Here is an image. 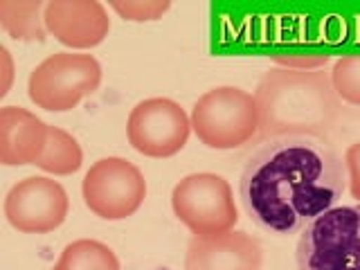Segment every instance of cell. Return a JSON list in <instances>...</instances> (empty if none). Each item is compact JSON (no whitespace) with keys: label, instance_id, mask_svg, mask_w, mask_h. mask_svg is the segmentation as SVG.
<instances>
[{"label":"cell","instance_id":"obj_1","mask_svg":"<svg viewBox=\"0 0 360 270\" xmlns=\"http://www.w3.org/2000/svg\"><path fill=\"white\" fill-rule=\"evenodd\" d=\"M345 167L320 138L266 140L248 158L239 194L245 214L270 234H295L342 196Z\"/></svg>","mask_w":360,"mask_h":270},{"label":"cell","instance_id":"obj_2","mask_svg":"<svg viewBox=\"0 0 360 270\" xmlns=\"http://www.w3.org/2000/svg\"><path fill=\"white\" fill-rule=\"evenodd\" d=\"M259 138H320L333 129L340 101L331 75L315 68H273L255 90Z\"/></svg>","mask_w":360,"mask_h":270},{"label":"cell","instance_id":"obj_3","mask_svg":"<svg viewBox=\"0 0 360 270\" xmlns=\"http://www.w3.org/2000/svg\"><path fill=\"white\" fill-rule=\"evenodd\" d=\"M300 270H360V202L331 207L304 228Z\"/></svg>","mask_w":360,"mask_h":270},{"label":"cell","instance_id":"obj_4","mask_svg":"<svg viewBox=\"0 0 360 270\" xmlns=\"http://www.w3.org/2000/svg\"><path fill=\"white\" fill-rule=\"evenodd\" d=\"M191 131L210 149H236L259 133L255 95L234 86L207 90L191 110Z\"/></svg>","mask_w":360,"mask_h":270},{"label":"cell","instance_id":"obj_5","mask_svg":"<svg viewBox=\"0 0 360 270\" xmlns=\"http://www.w3.org/2000/svg\"><path fill=\"white\" fill-rule=\"evenodd\" d=\"M101 84V65L93 54L59 52L41 61L30 75L27 95L43 110H72Z\"/></svg>","mask_w":360,"mask_h":270},{"label":"cell","instance_id":"obj_6","mask_svg":"<svg viewBox=\"0 0 360 270\" xmlns=\"http://www.w3.org/2000/svg\"><path fill=\"white\" fill-rule=\"evenodd\" d=\"M172 207L194 236H217L230 232L239 221L232 187L217 174H191L172 191Z\"/></svg>","mask_w":360,"mask_h":270},{"label":"cell","instance_id":"obj_7","mask_svg":"<svg viewBox=\"0 0 360 270\" xmlns=\"http://www.w3.org/2000/svg\"><path fill=\"white\" fill-rule=\"evenodd\" d=\"M86 207L106 221H122L140 210L146 196V180L124 158H104L88 169L82 183Z\"/></svg>","mask_w":360,"mask_h":270},{"label":"cell","instance_id":"obj_8","mask_svg":"<svg viewBox=\"0 0 360 270\" xmlns=\"http://www.w3.org/2000/svg\"><path fill=\"white\" fill-rule=\"evenodd\" d=\"M191 117L185 108L167 97H151L131 110L127 138L135 151L146 158H172L189 140Z\"/></svg>","mask_w":360,"mask_h":270},{"label":"cell","instance_id":"obj_9","mask_svg":"<svg viewBox=\"0 0 360 270\" xmlns=\"http://www.w3.org/2000/svg\"><path fill=\"white\" fill-rule=\"evenodd\" d=\"M65 189L52 178L30 176L7 191L5 217L22 234H45L56 230L68 217Z\"/></svg>","mask_w":360,"mask_h":270},{"label":"cell","instance_id":"obj_10","mask_svg":"<svg viewBox=\"0 0 360 270\" xmlns=\"http://www.w3.org/2000/svg\"><path fill=\"white\" fill-rule=\"evenodd\" d=\"M43 18L52 37L75 50L95 48L110 30L108 11L97 0H50Z\"/></svg>","mask_w":360,"mask_h":270},{"label":"cell","instance_id":"obj_11","mask_svg":"<svg viewBox=\"0 0 360 270\" xmlns=\"http://www.w3.org/2000/svg\"><path fill=\"white\" fill-rule=\"evenodd\" d=\"M264 252L248 232L194 236L187 245L185 270H262Z\"/></svg>","mask_w":360,"mask_h":270},{"label":"cell","instance_id":"obj_12","mask_svg":"<svg viewBox=\"0 0 360 270\" xmlns=\"http://www.w3.org/2000/svg\"><path fill=\"white\" fill-rule=\"evenodd\" d=\"M50 127L27 108H0V162L7 167L37 165L48 146Z\"/></svg>","mask_w":360,"mask_h":270},{"label":"cell","instance_id":"obj_13","mask_svg":"<svg viewBox=\"0 0 360 270\" xmlns=\"http://www.w3.org/2000/svg\"><path fill=\"white\" fill-rule=\"evenodd\" d=\"M43 14L41 0H0V25L16 41H45Z\"/></svg>","mask_w":360,"mask_h":270},{"label":"cell","instance_id":"obj_14","mask_svg":"<svg viewBox=\"0 0 360 270\" xmlns=\"http://www.w3.org/2000/svg\"><path fill=\"white\" fill-rule=\"evenodd\" d=\"M54 270H122L117 255L106 243L79 239L63 248Z\"/></svg>","mask_w":360,"mask_h":270},{"label":"cell","instance_id":"obj_15","mask_svg":"<svg viewBox=\"0 0 360 270\" xmlns=\"http://www.w3.org/2000/svg\"><path fill=\"white\" fill-rule=\"evenodd\" d=\"M82 162H84V151L79 142L68 131L59 127H50L48 146H45L43 155L39 158L37 167L54 176H70L79 172Z\"/></svg>","mask_w":360,"mask_h":270},{"label":"cell","instance_id":"obj_16","mask_svg":"<svg viewBox=\"0 0 360 270\" xmlns=\"http://www.w3.org/2000/svg\"><path fill=\"white\" fill-rule=\"evenodd\" d=\"M331 84L338 99L360 106V54L342 56L333 63Z\"/></svg>","mask_w":360,"mask_h":270},{"label":"cell","instance_id":"obj_17","mask_svg":"<svg viewBox=\"0 0 360 270\" xmlns=\"http://www.w3.org/2000/svg\"><path fill=\"white\" fill-rule=\"evenodd\" d=\"M110 7L115 9L122 18L142 22V20L162 18V14L172 7V3H169V0H124V3L115 0V3H110Z\"/></svg>","mask_w":360,"mask_h":270},{"label":"cell","instance_id":"obj_18","mask_svg":"<svg viewBox=\"0 0 360 270\" xmlns=\"http://www.w3.org/2000/svg\"><path fill=\"white\" fill-rule=\"evenodd\" d=\"M345 167L349 174V189H352V196L360 202V142L352 144L347 149Z\"/></svg>","mask_w":360,"mask_h":270},{"label":"cell","instance_id":"obj_19","mask_svg":"<svg viewBox=\"0 0 360 270\" xmlns=\"http://www.w3.org/2000/svg\"><path fill=\"white\" fill-rule=\"evenodd\" d=\"M0 59H3V88H0V97H5L11 86V77H14V63H11L7 48H0Z\"/></svg>","mask_w":360,"mask_h":270}]
</instances>
